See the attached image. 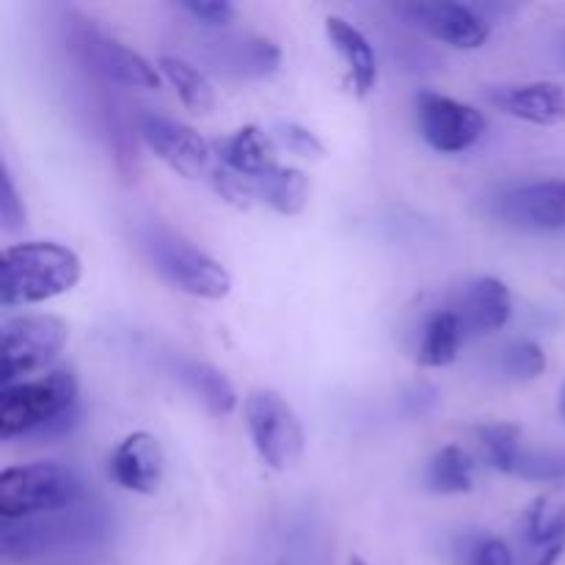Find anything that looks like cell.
I'll use <instances>...</instances> for the list:
<instances>
[{"label": "cell", "instance_id": "6", "mask_svg": "<svg viewBox=\"0 0 565 565\" xmlns=\"http://www.w3.org/2000/svg\"><path fill=\"white\" fill-rule=\"evenodd\" d=\"M70 340V326L55 315H20L3 320V367L0 384L14 386L50 367Z\"/></svg>", "mask_w": 565, "mask_h": 565}, {"label": "cell", "instance_id": "16", "mask_svg": "<svg viewBox=\"0 0 565 565\" xmlns=\"http://www.w3.org/2000/svg\"><path fill=\"white\" fill-rule=\"evenodd\" d=\"M218 158L224 169L241 177H252V180H259V177L279 169L274 136H268L257 125H246L232 132L230 138H224L218 143Z\"/></svg>", "mask_w": 565, "mask_h": 565}, {"label": "cell", "instance_id": "34", "mask_svg": "<svg viewBox=\"0 0 565 565\" xmlns=\"http://www.w3.org/2000/svg\"><path fill=\"white\" fill-rule=\"evenodd\" d=\"M561 61L565 64V33H563V39H561Z\"/></svg>", "mask_w": 565, "mask_h": 565}, {"label": "cell", "instance_id": "12", "mask_svg": "<svg viewBox=\"0 0 565 565\" xmlns=\"http://www.w3.org/2000/svg\"><path fill=\"white\" fill-rule=\"evenodd\" d=\"M81 50L92 70L105 81H114L127 88H160V72L141 53L121 44L119 39L97 31L94 25L81 28Z\"/></svg>", "mask_w": 565, "mask_h": 565}, {"label": "cell", "instance_id": "4", "mask_svg": "<svg viewBox=\"0 0 565 565\" xmlns=\"http://www.w3.org/2000/svg\"><path fill=\"white\" fill-rule=\"evenodd\" d=\"M83 480L66 463L36 461L9 467L0 475V516L3 522L58 513L81 505Z\"/></svg>", "mask_w": 565, "mask_h": 565}, {"label": "cell", "instance_id": "26", "mask_svg": "<svg viewBox=\"0 0 565 565\" xmlns=\"http://www.w3.org/2000/svg\"><path fill=\"white\" fill-rule=\"evenodd\" d=\"M500 367L508 379L533 381L546 370V353L544 348L535 345V342L530 340L513 342V345H508L505 351H502Z\"/></svg>", "mask_w": 565, "mask_h": 565}, {"label": "cell", "instance_id": "14", "mask_svg": "<svg viewBox=\"0 0 565 565\" xmlns=\"http://www.w3.org/2000/svg\"><path fill=\"white\" fill-rule=\"evenodd\" d=\"M450 309L458 315L467 337H480L508 326L513 315V298L505 281L497 276H478L461 287Z\"/></svg>", "mask_w": 565, "mask_h": 565}, {"label": "cell", "instance_id": "9", "mask_svg": "<svg viewBox=\"0 0 565 565\" xmlns=\"http://www.w3.org/2000/svg\"><path fill=\"white\" fill-rule=\"evenodd\" d=\"M489 213L524 232L565 230V180H539L505 188L489 202Z\"/></svg>", "mask_w": 565, "mask_h": 565}, {"label": "cell", "instance_id": "29", "mask_svg": "<svg viewBox=\"0 0 565 565\" xmlns=\"http://www.w3.org/2000/svg\"><path fill=\"white\" fill-rule=\"evenodd\" d=\"M0 224H3L6 232H17L25 226V204H22L6 166L3 174H0Z\"/></svg>", "mask_w": 565, "mask_h": 565}, {"label": "cell", "instance_id": "27", "mask_svg": "<svg viewBox=\"0 0 565 565\" xmlns=\"http://www.w3.org/2000/svg\"><path fill=\"white\" fill-rule=\"evenodd\" d=\"M513 475L533 483H565V450H524Z\"/></svg>", "mask_w": 565, "mask_h": 565}, {"label": "cell", "instance_id": "33", "mask_svg": "<svg viewBox=\"0 0 565 565\" xmlns=\"http://www.w3.org/2000/svg\"><path fill=\"white\" fill-rule=\"evenodd\" d=\"M557 406H561V417L565 419V384L561 386V395H557Z\"/></svg>", "mask_w": 565, "mask_h": 565}, {"label": "cell", "instance_id": "3", "mask_svg": "<svg viewBox=\"0 0 565 565\" xmlns=\"http://www.w3.org/2000/svg\"><path fill=\"white\" fill-rule=\"evenodd\" d=\"M108 519L97 508H66L58 513L3 522L0 527V552L9 561H28L42 555H70L92 550L108 539Z\"/></svg>", "mask_w": 565, "mask_h": 565}, {"label": "cell", "instance_id": "20", "mask_svg": "<svg viewBox=\"0 0 565 565\" xmlns=\"http://www.w3.org/2000/svg\"><path fill=\"white\" fill-rule=\"evenodd\" d=\"M160 72H163L166 81L174 86L177 97H180V103L185 105L191 114L207 116L210 110L215 108L213 83H210L193 64L177 58V55H163V58H160Z\"/></svg>", "mask_w": 565, "mask_h": 565}, {"label": "cell", "instance_id": "5", "mask_svg": "<svg viewBox=\"0 0 565 565\" xmlns=\"http://www.w3.org/2000/svg\"><path fill=\"white\" fill-rule=\"evenodd\" d=\"M141 248L147 252L149 263L174 290L188 292L204 301H221L230 296L232 276L218 259L204 254L193 243L166 226H147L141 230Z\"/></svg>", "mask_w": 565, "mask_h": 565}, {"label": "cell", "instance_id": "31", "mask_svg": "<svg viewBox=\"0 0 565 565\" xmlns=\"http://www.w3.org/2000/svg\"><path fill=\"white\" fill-rule=\"evenodd\" d=\"M467 565H513V555L502 539H478L469 546Z\"/></svg>", "mask_w": 565, "mask_h": 565}, {"label": "cell", "instance_id": "7", "mask_svg": "<svg viewBox=\"0 0 565 565\" xmlns=\"http://www.w3.org/2000/svg\"><path fill=\"white\" fill-rule=\"evenodd\" d=\"M246 423L259 458L276 472L298 463L303 452V428L296 408L270 390L252 392L246 397Z\"/></svg>", "mask_w": 565, "mask_h": 565}, {"label": "cell", "instance_id": "22", "mask_svg": "<svg viewBox=\"0 0 565 565\" xmlns=\"http://www.w3.org/2000/svg\"><path fill=\"white\" fill-rule=\"evenodd\" d=\"M524 530L530 544L539 550L565 541V486H555L530 505Z\"/></svg>", "mask_w": 565, "mask_h": 565}, {"label": "cell", "instance_id": "8", "mask_svg": "<svg viewBox=\"0 0 565 565\" xmlns=\"http://www.w3.org/2000/svg\"><path fill=\"white\" fill-rule=\"evenodd\" d=\"M419 136L441 154H461L472 149L486 132V116L475 105L439 92H419L414 99Z\"/></svg>", "mask_w": 565, "mask_h": 565}, {"label": "cell", "instance_id": "25", "mask_svg": "<svg viewBox=\"0 0 565 565\" xmlns=\"http://www.w3.org/2000/svg\"><path fill=\"white\" fill-rule=\"evenodd\" d=\"M281 64V50L270 39H246L226 47V66H235L241 75H274Z\"/></svg>", "mask_w": 565, "mask_h": 565}, {"label": "cell", "instance_id": "13", "mask_svg": "<svg viewBox=\"0 0 565 565\" xmlns=\"http://www.w3.org/2000/svg\"><path fill=\"white\" fill-rule=\"evenodd\" d=\"M483 97L497 110L527 125L555 127L565 121V88L561 83H500V86H486Z\"/></svg>", "mask_w": 565, "mask_h": 565}, {"label": "cell", "instance_id": "18", "mask_svg": "<svg viewBox=\"0 0 565 565\" xmlns=\"http://www.w3.org/2000/svg\"><path fill=\"white\" fill-rule=\"evenodd\" d=\"M467 340L461 320L452 309H439L428 318L423 326V337H419L417 348V364L419 367H447L461 353V342Z\"/></svg>", "mask_w": 565, "mask_h": 565}, {"label": "cell", "instance_id": "35", "mask_svg": "<svg viewBox=\"0 0 565 565\" xmlns=\"http://www.w3.org/2000/svg\"><path fill=\"white\" fill-rule=\"evenodd\" d=\"M351 565H367L362 561V557H351Z\"/></svg>", "mask_w": 565, "mask_h": 565}, {"label": "cell", "instance_id": "17", "mask_svg": "<svg viewBox=\"0 0 565 565\" xmlns=\"http://www.w3.org/2000/svg\"><path fill=\"white\" fill-rule=\"evenodd\" d=\"M326 36H329L331 47L340 53V58L345 61L359 97H367L375 88V83H379V61H375V50L370 39L353 22L342 20V17H329L326 20Z\"/></svg>", "mask_w": 565, "mask_h": 565}, {"label": "cell", "instance_id": "30", "mask_svg": "<svg viewBox=\"0 0 565 565\" xmlns=\"http://www.w3.org/2000/svg\"><path fill=\"white\" fill-rule=\"evenodd\" d=\"M182 11L193 17V20L204 22L210 28H224L235 20V6L226 3V0H182Z\"/></svg>", "mask_w": 565, "mask_h": 565}, {"label": "cell", "instance_id": "15", "mask_svg": "<svg viewBox=\"0 0 565 565\" xmlns=\"http://www.w3.org/2000/svg\"><path fill=\"white\" fill-rule=\"evenodd\" d=\"M108 472L116 486L132 494H154L166 472V456L160 441L147 430L130 434L114 450Z\"/></svg>", "mask_w": 565, "mask_h": 565}, {"label": "cell", "instance_id": "28", "mask_svg": "<svg viewBox=\"0 0 565 565\" xmlns=\"http://www.w3.org/2000/svg\"><path fill=\"white\" fill-rule=\"evenodd\" d=\"M274 141H279L287 152L303 160H320L326 154L323 141L303 125H296V121H279L274 127Z\"/></svg>", "mask_w": 565, "mask_h": 565}, {"label": "cell", "instance_id": "24", "mask_svg": "<svg viewBox=\"0 0 565 565\" xmlns=\"http://www.w3.org/2000/svg\"><path fill=\"white\" fill-rule=\"evenodd\" d=\"M478 441L486 452V461L489 467H494L497 472L513 475L519 467V458H522V428L513 423H489L478 428Z\"/></svg>", "mask_w": 565, "mask_h": 565}, {"label": "cell", "instance_id": "21", "mask_svg": "<svg viewBox=\"0 0 565 565\" xmlns=\"http://www.w3.org/2000/svg\"><path fill=\"white\" fill-rule=\"evenodd\" d=\"M428 489L434 494H467L475 486V461L463 447L447 445L430 458Z\"/></svg>", "mask_w": 565, "mask_h": 565}, {"label": "cell", "instance_id": "19", "mask_svg": "<svg viewBox=\"0 0 565 565\" xmlns=\"http://www.w3.org/2000/svg\"><path fill=\"white\" fill-rule=\"evenodd\" d=\"M254 193L279 215H298L309 202V177L292 166H279L254 180Z\"/></svg>", "mask_w": 565, "mask_h": 565}, {"label": "cell", "instance_id": "11", "mask_svg": "<svg viewBox=\"0 0 565 565\" xmlns=\"http://www.w3.org/2000/svg\"><path fill=\"white\" fill-rule=\"evenodd\" d=\"M138 132L147 141V147L177 174L193 180V177L207 171L213 152H210V143L193 127L147 110V114L138 116Z\"/></svg>", "mask_w": 565, "mask_h": 565}, {"label": "cell", "instance_id": "2", "mask_svg": "<svg viewBox=\"0 0 565 565\" xmlns=\"http://www.w3.org/2000/svg\"><path fill=\"white\" fill-rule=\"evenodd\" d=\"M0 303L3 309L42 303L70 292L81 281V257L53 241L14 243L3 252Z\"/></svg>", "mask_w": 565, "mask_h": 565}, {"label": "cell", "instance_id": "10", "mask_svg": "<svg viewBox=\"0 0 565 565\" xmlns=\"http://www.w3.org/2000/svg\"><path fill=\"white\" fill-rule=\"evenodd\" d=\"M395 11L406 17L419 31L430 33L439 42L456 50H480L491 36V22L469 3L452 0H408L397 3Z\"/></svg>", "mask_w": 565, "mask_h": 565}, {"label": "cell", "instance_id": "1", "mask_svg": "<svg viewBox=\"0 0 565 565\" xmlns=\"http://www.w3.org/2000/svg\"><path fill=\"white\" fill-rule=\"evenodd\" d=\"M75 423L77 379L72 370H53L36 381L0 390V439H53L70 434Z\"/></svg>", "mask_w": 565, "mask_h": 565}, {"label": "cell", "instance_id": "23", "mask_svg": "<svg viewBox=\"0 0 565 565\" xmlns=\"http://www.w3.org/2000/svg\"><path fill=\"white\" fill-rule=\"evenodd\" d=\"M180 379L185 381L199 397H202V403L210 408V414H215V417H226V414L235 412L237 392L221 370L210 367V364H202V362H185L180 367Z\"/></svg>", "mask_w": 565, "mask_h": 565}, {"label": "cell", "instance_id": "32", "mask_svg": "<svg viewBox=\"0 0 565 565\" xmlns=\"http://www.w3.org/2000/svg\"><path fill=\"white\" fill-rule=\"evenodd\" d=\"M563 552H565V541H557V544L546 546V550L539 552V561H535V565H557L561 563Z\"/></svg>", "mask_w": 565, "mask_h": 565}]
</instances>
